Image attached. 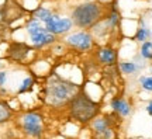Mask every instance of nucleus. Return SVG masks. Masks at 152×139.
Instances as JSON below:
<instances>
[{
    "label": "nucleus",
    "instance_id": "423d86ee",
    "mask_svg": "<svg viewBox=\"0 0 152 139\" xmlns=\"http://www.w3.org/2000/svg\"><path fill=\"white\" fill-rule=\"evenodd\" d=\"M24 129L30 135H39L42 132L41 117L38 114H27L24 117Z\"/></svg>",
    "mask_w": 152,
    "mask_h": 139
},
{
    "label": "nucleus",
    "instance_id": "a211bd4d",
    "mask_svg": "<svg viewBox=\"0 0 152 139\" xmlns=\"http://www.w3.org/2000/svg\"><path fill=\"white\" fill-rule=\"evenodd\" d=\"M10 117H11V110L7 107V104L0 103V124L7 121Z\"/></svg>",
    "mask_w": 152,
    "mask_h": 139
},
{
    "label": "nucleus",
    "instance_id": "7ed1b4c3",
    "mask_svg": "<svg viewBox=\"0 0 152 139\" xmlns=\"http://www.w3.org/2000/svg\"><path fill=\"white\" fill-rule=\"evenodd\" d=\"M76 87L73 83H69V82H64V80H56L51 82L48 84V89H47V94H48V98L55 104H59V103H64L66 100H69L72 97V94L76 91Z\"/></svg>",
    "mask_w": 152,
    "mask_h": 139
},
{
    "label": "nucleus",
    "instance_id": "6e6552de",
    "mask_svg": "<svg viewBox=\"0 0 152 139\" xmlns=\"http://www.w3.org/2000/svg\"><path fill=\"white\" fill-rule=\"evenodd\" d=\"M0 14H1V17H3L4 21L11 23V21H14V20H17V18L21 17L23 9L17 4L11 6L10 3H6V4L3 6V9L0 10Z\"/></svg>",
    "mask_w": 152,
    "mask_h": 139
},
{
    "label": "nucleus",
    "instance_id": "f03ea898",
    "mask_svg": "<svg viewBox=\"0 0 152 139\" xmlns=\"http://www.w3.org/2000/svg\"><path fill=\"white\" fill-rule=\"evenodd\" d=\"M73 23L79 27H92L102 18V7L97 3H85L76 7L72 13Z\"/></svg>",
    "mask_w": 152,
    "mask_h": 139
},
{
    "label": "nucleus",
    "instance_id": "412c9836",
    "mask_svg": "<svg viewBox=\"0 0 152 139\" xmlns=\"http://www.w3.org/2000/svg\"><path fill=\"white\" fill-rule=\"evenodd\" d=\"M31 86H33V79H30V77H28V79H26V80H24V83H23V86L20 87L18 93H24V91H27Z\"/></svg>",
    "mask_w": 152,
    "mask_h": 139
},
{
    "label": "nucleus",
    "instance_id": "dca6fc26",
    "mask_svg": "<svg viewBox=\"0 0 152 139\" xmlns=\"http://www.w3.org/2000/svg\"><path fill=\"white\" fill-rule=\"evenodd\" d=\"M149 37H151V31L145 27L138 28V31H137V34H135V39L137 41H140V42H145V41H148Z\"/></svg>",
    "mask_w": 152,
    "mask_h": 139
},
{
    "label": "nucleus",
    "instance_id": "1a4fd4ad",
    "mask_svg": "<svg viewBox=\"0 0 152 139\" xmlns=\"http://www.w3.org/2000/svg\"><path fill=\"white\" fill-rule=\"evenodd\" d=\"M28 51H30V48H28L26 44L16 42V44H11L10 45V48H9V55H10V58L14 59V60H23V59L27 56Z\"/></svg>",
    "mask_w": 152,
    "mask_h": 139
},
{
    "label": "nucleus",
    "instance_id": "6ab92c4d",
    "mask_svg": "<svg viewBox=\"0 0 152 139\" xmlns=\"http://www.w3.org/2000/svg\"><path fill=\"white\" fill-rule=\"evenodd\" d=\"M35 17H37L38 20H42V21H48L49 18L52 17V14H51V11L47 10V9H38L37 11H35Z\"/></svg>",
    "mask_w": 152,
    "mask_h": 139
},
{
    "label": "nucleus",
    "instance_id": "5701e85b",
    "mask_svg": "<svg viewBox=\"0 0 152 139\" xmlns=\"http://www.w3.org/2000/svg\"><path fill=\"white\" fill-rule=\"evenodd\" d=\"M147 111H148V114H149V115L152 117V100L149 101V104L147 106Z\"/></svg>",
    "mask_w": 152,
    "mask_h": 139
},
{
    "label": "nucleus",
    "instance_id": "4be33fe9",
    "mask_svg": "<svg viewBox=\"0 0 152 139\" xmlns=\"http://www.w3.org/2000/svg\"><path fill=\"white\" fill-rule=\"evenodd\" d=\"M4 82H6V73L4 72H0V86L4 84Z\"/></svg>",
    "mask_w": 152,
    "mask_h": 139
},
{
    "label": "nucleus",
    "instance_id": "4468645a",
    "mask_svg": "<svg viewBox=\"0 0 152 139\" xmlns=\"http://www.w3.org/2000/svg\"><path fill=\"white\" fill-rule=\"evenodd\" d=\"M120 70L125 73V75H131V73H135V70L138 69V66H137L134 62H120L118 65Z\"/></svg>",
    "mask_w": 152,
    "mask_h": 139
},
{
    "label": "nucleus",
    "instance_id": "aec40b11",
    "mask_svg": "<svg viewBox=\"0 0 152 139\" xmlns=\"http://www.w3.org/2000/svg\"><path fill=\"white\" fill-rule=\"evenodd\" d=\"M141 82V86L144 90L147 91H152V76H145V77H141L140 79Z\"/></svg>",
    "mask_w": 152,
    "mask_h": 139
},
{
    "label": "nucleus",
    "instance_id": "9b49d317",
    "mask_svg": "<svg viewBox=\"0 0 152 139\" xmlns=\"http://www.w3.org/2000/svg\"><path fill=\"white\" fill-rule=\"evenodd\" d=\"M111 108H113L115 112H118L121 117H127L131 112L130 104L125 101L124 98H113V100H111Z\"/></svg>",
    "mask_w": 152,
    "mask_h": 139
},
{
    "label": "nucleus",
    "instance_id": "f257e3e1",
    "mask_svg": "<svg viewBox=\"0 0 152 139\" xmlns=\"http://www.w3.org/2000/svg\"><path fill=\"white\" fill-rule=\"evenodd\" d=\"M99 107L97 103H94L92 98H89L86 94H77L71 103V115L72 118H75L76 121H79L82 124H86L89 121H92L93 118H96L97 115Z\"/></svg>",
    "mask_w": 152,
    "mask_h": 139
},
{
    "label": "nucleus",
    "instance_id": "f3484780",
    "mask_svg": "<svg viewBox=\"0 0 152 139\" xmlns=\"http://www.w3.org/2000/svg\"><path fill=\"white\" fill-rule=\"evenodd\" d=\"M141 56L144 59H152V42L151 41H145V42H142Z\"/></svg>",
    "mask_w": 152,
    "mask_h": 139
},
{
    "label": "nucleus",
    "instance_id": "0eeeda50",
    "mask_svg": "<svg viewBox=\"0 0 152 139\" xmlns=\"http://www.w3.org/2000/svg\"><path fill=\"white\" fill-rule=\"evenodd\" d=\"M93 131L102 136V138H111L114 136L111 134V127H110V121L106 117H99L93 121Z\"/></svg>",
    "mask_w": 152,
    "mask_h": 139
},
{
    "label": "nucleus",
    "instance_id": "39448f33",
    "mask_svg": "<svg viewBox=\"0 0 152 139\" xmlns=\"http://www.w3.org/2000/svg\"><path fill=\"white\" fill-rule=\"evenodd\" d=\"M45 24H47V30L49 32H52V34L65 32L72 27V21L69 18H59L56 16H52Z\"/></svg>",
    "mask_w": 152,
    "mask_h": 139
},
{
    "label": "nucleus",
    "instance_id": "20e7f679",
    "mask_svg": "<svg viewBox=\"0 0 152 139\" xmlns=\"http://www.w3.org/2000/svg\"><path fill=\"white\" fill-rule=\"evenodd\" d=\"M68 42L80 51H87L93 47V38L86 32H76L68 38Z\"/></svg>",
    "mask_w": 152,
    "mask_h": 139
},
{
    "label": "nucleus",
    "instance_id": "b1692460",
    "mask_svg": "<svg viewBox=\"0 0 152 139\" xmlns=\"http://www.w3.org/2000/svg\"><path fill=\"white\" fill-rule=\"evenodd\" d=\"M102 1H107V0H102Z\"/></svg>",
    "mask_w": 152,
    "mask_h": 139
},
{
    "label": "nucleus",
    "instance_id": "9d476101",
    "mask_svg": "<svg viewBox=\"0 0 152 139\" xmlns=\"http://www.w3.org/2000/svg\"><path fill=\"white\" fill-rule=\"evenodd\" d=\"M99 60L103 65L111 66L117 62V51L113 48H102L99 51Z\"/></svg>",
    "mask_w": 152,
    "mask_h": 139
},
{
    "label": "nucleus",
    "instance_id": "f8f14e48",
    "mask_svg": "<svg viewBox=\"0 0 152 139\" xmlns=\"http://www.w3.org/2000/svg\"><path fill=\"white\" fill-rule=\"evenodd\" d=\"M33 39V42L35 44V45H38V47H42V45H47V44H51L54 42V35H52V32H49L48 30L45 32H42V34H39V35H37V37L31 38Z\"/></svg>",
    "mask_w": 152,
    "mask_h": 139
},
{
    "label": "nucleus",
    "instance_id": "ddd939ff",
    "mask_svg": "<svg viewBox=\"0 0 152 139\" xmlns=\"http://www.w3.org/2000/svg\"><path fill=\"white\" fill-rule=\"evenodd\" d=\"M28 34H30V37L34 38L37 37V35H39V34H42V32L47 31V28H42L41 27V24H39V21L38 20H31L30 21V24H28Z\"/></svg>",
    "mask_w": 152,
    "mask_h": 139
},
{
    "label": "nucleus",
    "instance_id": "2eb2a0df",
    "mask_svg": "<svg viewBox=\"0 0 152 139\" xmlns=\"http://www.w3.org/2000/svg\"><path fill=\"white\" fill-rule=\"evenodd\" d=\"M118 23H120V14L117 13L115 9H113V11H111L109 14V17H107V27L114 28L118 25Z\"/></svg>",
    "mask_w": 152,
    "mask_h": 139
}]
</instances>
